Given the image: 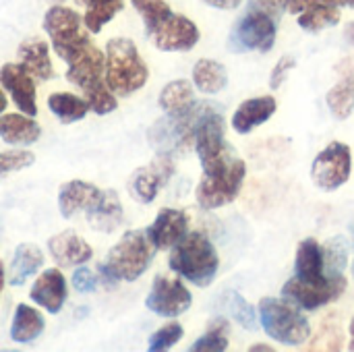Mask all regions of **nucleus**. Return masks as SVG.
<instances>
[{"label":"nucleus","instance_id":"nucleus-1","mask_svg":"<svg viewBox=\"0 0 354 352\" xmlns=\"http://www.w3.org/2000/svg\"><path fill=\"white\" fill-rule=\"evenodd\" d=\"M104 62L106 56L93 41H87L66 60V81H71L75 87L83 91L89 110H93L100 116L110 114L112 110H116L118 104L116 95L106 85Z\"/></svg>","mask_w":354,"mask_h":352},{"label":"nucleus","instance_id":"nucleus-2","mask_svg":"<svg viewBox=\"0 0 354 352\" xmlns=\"http://www.w3.org/2000/svg\"><path fill=\"white\" fill-rule=\"evenodd\" d=\"M156 251L158 249L153 247L145 230H127L120 241L110 249L106 261L97 266L100 282L114 286L120 280H139L149 270Z\"/></svg>","mask_w":354,"mask_h":352},{"label":"nucleus","instance_id":"nucleus-3","mask_svg":"<svg viewBox=\"0 0 354 352\" xmlns=\"http://www.w3.org/2000/svg\"><path fill=\"white\" fill-rule=\"evenodd\" d=\"M104 79L116 98H129L139 91L149 77L137 46L127 37H114L106 44Z\"/></svg>","mask_w":354,"mask_h":352},{"label":"nucleus","instance_id":"nucleus-4","mask_svg":"<svg viewBox=\"0 0 354 352\" xmlns=\"http://www.w3.org/2000/svg\"><path fill=\"white\" fill-rule=\"evenodd\" d=\"M170 270L191 284L205 288L216 280L220 259L203 232H187L170 251Z\"/></svg>","mask_w":354,"mask_h":352},{"label":"nucleus","instance_id":"nucleus-5","mask_svg":"<svg viewBox=\"0 0 354 352\" xmlns=\"http://www.w3.org/2000/svg\"><path fill=\"white\" fill-rule=\"evenodd\" d=\"M259 322L266 334L284 346H299L311 336L307 317L297 309L295 303H288V299H261Z\"/></svg>","mask_w":354,"mask_h":352},{"label":"nucleus","instance_id":"nucleus-6","mask_svg":"<svg viewBox=\"0 0 354 352\" xmlns=\"http://www.w3.org/2000/svg\"><path fill=\"white\" fill-rule=\"evenodd\" d=\"M209 106L212 104H205V102H199V104L193 102V106H189L187 110L176 112V114H166L164 118H160L147 131V139L151 147L158 154H168V156L185 149L193 141L197 122Z\"/></svg>","mask_w":354,"mask_h":352},{"label":"nucleus","instance_id":"nucleus-7","mask_svg":"<svg viewBox=\"0 0 354 352\" xmlns=\"http://www.w3.org/2000/svg\"><path fill=\"white\" fill-rule=\"evenodd\" d=\"M44 31L50 37L54 52L66 62L77 50H81L89 37V29L85 27L83 15L66 4H52L44 15Z\"/></svg>","mask_w":354,"mask_h":352},{"label":"nucleus","instance_id":"nucleus-8","mask_svg":"<svg viewBox=\"0 0 354 352\" xmlns=\"http://www.w3.org/2000/svg\"><path fill=\"white\" fill-rule=\"evenodd\" d=\"M245 174H247L245 162L234 154H230V158L218 170L205 174L203 180L197 185V193H195L197 203L203 210H218L222 205L232 203L241 193Z\"/></svg>","mask_w":354,"mask_h":352},{"label":"nucleus","instance_id":"nucleus-9","mask_svg":"<svg viewBox=\"0 0 354 352\" xmlns=\"http://www.w3.org/2000/svg\"><path fill=\"white\" fill-rule=\"evenodd\" d=\"M224 127L226 122L220 112V106H214V104L203 112V116L197 122L193 143H195L203 174L218 170L232 154L224 141Z\"/></svg>","mask_w":354,"mask_h":352},{"label":"nucleus","instance_id":"nucleus-10","mask_svg":"<svg viewBox=\"0 0 354 352\" xmlns=\"http://www.w3.org/2000/svg\"><path fill=\"white\" fill-rule=\"evenodd\" d=\"M276 33H278V21L276 19H272L266 12L247 8V12L236 21V25L230 31L228 50L236 52V54L253 52V50L268 52L274 48Z\"/></svg>","mask_w":354,"mask_h":352},{"label":"nucleus","instance_id":"nucleus-11","mask_svg":"<svg viewBox=\"0 0 354 352\" xmlns=\"http://www.w3.org/2000/svg\"><path fill=\"white\" fill-rule=\"evenodd\" d=\"M351 170H353L351 147L346 143L334 141L324 151H319L317 158L313 160L311 176L322 191H336L351 178Z\"/></svg>","mask_w":354,"mask_h":352},{"label":"nucleus","instance_id":"nucleus-12","mask_svg":"<svg viewBox=\"0 0 354 352\" xmlns=\"http://www.w3.org/2000/svg\"><path fill=\"white\" fill-rule=\"evenodd\" d=\"M344 290H346L344 274L330 276L322 284H307V282H303L299 278H290L282 288V297L288 299L290 303H295L301 309L315 311V309L336 301L338 297H342Z\"/></svg>","mask_w":354,"mask_h":352},{"label":"nucleus","instance_id":"nucleus-13","mask_svg":"<svg viewBox=\"0 0 354 352\" xmlns=\"http://www.w3.org/2000/svg\"><path fill=\"white\" fill-rule=\"evenodd\" d=\"M106 199V191L85 180H68L58 191V210L60 216L71 220L75 216H83L89 222L102 207Z\"/></svg>","mask_w":354,"mask_h":352},{"label":"nucleus","instance_id":"nucleus-14","mask_svg":"<svg viewBox=\"0 0 354 352\" xmlns=\"http://www.w3.org/2000/svg\"><path fill=\"white\" fill-rule=\"evenodd\" d=\"M193 305V297L178 278L158 276L145 299V307L160 317H178Z\"/></svg>","mask_w":354,"mask_h":352},{"label":"nucleus","instance_id":"nucleus-15","mask_svg":"<svg viewBox=\"0 0 354 352\" xmlns=\"http://www.w3.org/2000/svg\"><path fill=\"white\" fill-rule=\"evenodd\" d=\"M174 174V160L168 154H160L151 164L141 166L139 170L133 172L131 183H129V191L131 197L143 205L151 203L160 189L170 180V176Z\"/></svg>","mask_w":354,"mask_h":352},{"label":"nucleus","instance_id":"nucleus-16","mask_svg":"<svg viewBox=\"0 0 354 352\" xmlns=\"http://www.w3.org/2000/svg\"><path fill=\"white\" fill-rule=\"evenodd\" d=\"M149 37L162 52H189L197 46L201 33L189 17L172 12Z\"/></svg>","mask_w":354,"mask_h":352},{"label":"nucleus","instance_id":"nucleus-17","mask_svg":"<svg viewBox=\"0 0 354 352\" xmlns=\"http://www.w3.org/2000/svg\"><path fill=\"white\" fill-rule=\"evenodd\" d=\"M0 85L10 93L15 106L27 114H37V98H35V79L21 62H6L0 68Z\"/></svg>","mask_w":354,"mask_h":352},{"label":"nucleus","instance_id":"nucleus-18","mask_svg":"<svg viewBox=\"0 0 354 352\" xmlns=\"http://www.w3.org/2000/svg\"><path fill=\"white\" fill-rule=\"evenodd\" d=\"M66 293L68 290H66V280L62 272L58 268H50V270H44L41 276H37V280L31 286L29 299L41 309H46L48 313L56 315L66 303Z\"/></svg>","mask_w":354,"mask_h":352},{"label":"nucleus","instance_id":"nucleus-19","mask_svg":"<svg viewBox=\"0 0 354 352\" xmlns=\"http://www.w3.org/2000/svg\"><path fill=\"white\" fill-rule=\"evenodd\" d=\"M187 230H189L187 214L180 210L164 207V210H160L153 224L145 232H147L149 241L153 243V247L158 251H164V249H172L187 234Z\"/></svg>","mask_w":354,"mask_h":352},{"label":"nucleus","instance_id":"nucleus-20","mask_svg":"<svg viewBox=\"0 0 354 352\" xmlns=\"http://www.w3.org/2000/svg\"><path fill=\"white\" fill-rule=\"evenodd\" d=\"M48 251L60 268H77L93 257V249L73 230H64L48 241Z\"/></svg>","mask_w":354,"mask_h":352},{"label":"nucleus","instance_id":"nucleus-21","mask_svg":"<svg viewBox=\"0 0 354 352\" xmlns=\"http://www.w3.org/2000/svg\"><path fill=\"white\" fill-rule=\"evenodd\" d=\"M295 278H299L307 284H322L330 278L326 274V268H324L322 245L315 239H305L299 245L297 261H295Z\"/></svg>","mask_w":354,"mask_h":352},{"label":"nucleus","instance_id":"nucleus-22","mask_svg":"<svg viewBox=\"0 0 354 352\" xmlns=\"http://www.w3.org/2000/svg\"><path fill=\"white\" fill-rule=\"evenodd\" d=\"M19 62L29 71L35 81H48L54 75V66L50 60V48L41 37L25 39L17 50Z\"/></svg>","mask_w":354,"mask_h":352},{"label":"nucleus","instance_id":"nucleus-23","mask_svg":"<svg viewBox=\"0 0 354 352\" xmlns=\"http://www.w3.org/2000/svg\"><path fill=\"white\" fill-rule=\"evenodd\" d=\"M276 112V100L272 95H263V98H253L243 102L234 116H232V129L241 135L251 133L255 127L268 122Z\"/></svg>","mask_w":354,"mask_h":352},{"label":"nucleus","instance_id":"nucleus-24","mask_svg":"<svg viewBox=\"0 0 354 352\" xmlns=\"http://www.w3.org/2000/svg\"><path fill=\"white\" fill-rule=\"evenodd\" d=\"M41 135V127L27 114H2L0 116V139L15 147H27Z\"/></svg>","mask_w":354,"mask_h":352},{"label":"nucleus","instance_id":"nucleus-25","mask_svg":"<svg viewBox=\"0 0 354 352\" xmlns=\"http://www.w3.org/2000/svg\"><path fill=\"white\" fill-rule=\"evenodd\" d=\"M44 253L39 251V247L31 245V243H23L15 249V257L10 261L6 280L10 286H23L31 276H35L41 266H44Z\"/></svg>","mask_w":354,"mask_h":352},{"label":"nucleus","instance_id":"nucleus-26","mask_svg":"<svg viewBox=\"0 0 354 352\" xmlns=\"http://www.w3.org/2000/svg\"><path fill=\"white\" fill-rule=\"evenodd\" d=\"M46 328V322L41 317V313L25 303L17 305L15 315H12V324H10V338L17 344H31L33 340H37L41 336Z\"/></svg>","mask_w":354,"mask_h":352},{"label":"nucleus","instance_id":"nucleus-27","mask_svg":"<svg viewBox=\"0 0 354 352\" xmlns=\"http://www.w3.org/2000/svg\"><path fill=\"white\" fill-rule=\"evenodd\" d=\"M75 4L83 8V21L89 33H100L124 8V0H75Z\"/></svg>","mask_w":354,"mask_h":352},{"label":"nucleus","instance_id":"nucleus-28","mask_svg":"<svg viewBox=\"0 0 354 352\" xmlns=\"http://www.w3.org/2000/svg\"><path fill=\"white\" fill-rule=\"evenodd\" d=\"M193 83L201 93H220L228 83V73L224 64L212 58H201L193 66Z\"/></svg>","mask_w":354,"mask_h":352},{"label":"nucleus","instance_id":"nucleus-29","mask_svg":"<svg viewBox=\"0 0 354 352\" xmlns=\"http://www.w3.org/2000/svg\"><path fill=\"white\" fill-rule=\"evenodd\" d=\"M48 108H50V112L62 124L77 122V120L85 118L87 112H89V104L85 102V98H79V95H73V93H64V91L52 93L48 98Z\"/></svg>","mask_w":354,"mask_h":352},{"label":"nucleus","instance_id":"nucleus-30","mask_svg":"<svg viewBox=\"0 0 354 352\" xmlns=\"http://www.w3.org/2000/svg\"><path fill=\"white\" fill-rule=\"evenodd\" d=\"M340 8L326 4V2H315L313 6H309L307 10H303L299 15V25L309 31V33H317L322 29L334 27L340 23Z\"/></svg>","mask_w":354,"mask_h":352},{"label":"nucleus","instance_id":"nucleus-31","mask_svg":"<svg viewBox=\"0 0 354 352\" xmlns=\"http://www.w3.org/2000/svg\"><path fill=\"white\" fill-rule=\"evenodd\" d=\"M195 98H193V85L187 79H176L172 83H168L162 93H160V108L166 114H176L187 110L189 106H193Z\"/></svg>","mask_w":354,"mask_h":352},{"label":"nucleus","instance_id":"nucleus-32","mask_svg":"<svg viewBox=\"0 0 354 352\" xmlns=\"http://www.w3.org/2000/svg\"><path fill=\"white\" fill-rule=\"evenodd\" d=\"M328 108L340 120L348 118L354 110V75L344 77L338 85H334L326 95Z\"/></svg>","mask_w":354,"mask_h":352},{"label":"nucleus","instance_id":"nucleus-33","mask_svg":"<svg viewBox=\"0 0 354 352\" xmlns=\"http://www.w3.org/2000/svg\"><path fill=\"white\" fill-rule=\"evenodd\" d=\"M228 322L224 317H216L214 322H209L207 332L195 340V344L191 346L193 352H224L228 349Z\"/></svg>","mask_w":354,"mask_h":352},{"label":"nucleus","instance_id":"nucleus-34","mask_svg":"<svg viewBox=\"0 0 354 352\" xmlns=\"http://www.w3.org/2000/svg\"><path fill=\"white\" fill-rule=\"evenodd\" d=\"M131 4L143 19L147 35H151L172 15V8L166 0H131Z\"/></svg>","mask_w":354,"mask_h":352},{"label":"nucleus","instance_id":"nucleus-35","mask_svg":"<svg viewBox=\"0 0 354 352\" xmlns=\"http://www.w3.org/2000/svg\"><path fill=\"white\" fill-rule=\"evenodd\" d=\"M324 251V268L328 276H336V274H344V268L348 263V247L344 239H330L328 243H324L322 247Z\"/></svg>","mask_w":354,"mask_h":352},{"label":"nucleus","instance_id":"nucleus-36","mask_svg":"<svg viewBox=\"0 0 354 352\" xmlns=\"http://www.w3.org/2000/svg\"><path fill=\"white\" fill-rule=\"evenodd\" d=\"M224 307L226 311L245 328V330H255L257 328V315L255 309L239 295V293H226L224 295Z\"/></svg>","mask_w":354,"mask_h":352},{"label":"nucleus","instance_id":"nucleus-37","mask_svg":"<svg viewBox=\"0 0 354 352\" xmlns=\"http://www.w3.org/2000/svg\"><path fill=\"white\" fill-rule=\"evenodd\" d=\"M185 330L180 324L172 322V324H166L162 326L158 332H153L149 336V342H147V351L149 352H164L168 349H172L180 338H183Z\"/></svg>","mask_w":354,"mask_h":352},{"label":"nucleus","instance_id":"nucleus-38","mask_svg":"<svg viewBox=\"0 0 354 352\" xmlns=\"http://www.w3.org/2000/svg\"><path fill=\"white\" fill-rule=\"evenodd\" d=\"M33 162H35V156L27 149L0 151V174H8V172L29 168Z\"/></svg>","mask_w":354,"mask_h":352},{"label":"nucleus","instance_id":"nucleus-39","mask_svg":"<svg viewBox=\"0 0 354 352\" xmlns=\"http://www.w3.org/2000/svg\"><path fill=\"white\" fill-rule=\"evenodd\" d=\"M100 284V278L93 276V272L85 266H79L73 274V286L79 293H93Z\"/></svg>","mask_w":354,"mask_h":352},{"label":"nucleus","instance_id":"nucleus-40","mask_svg":"<svg viewBox=\"0 0 354 352\" xmlns=\"http://www.w3.org/2000/svg\"><path fill=\"white\" fill-rule=\"evenodd\" d=\"M249 8L266 12V15H270L276 21H280L282 12L286 10L284 8V0H249Z\"/></svg>","mask_w":354,"mask_h":352},{"label":"nucleus","instance_id":"nucleus-41","mask_svg":"<svg viewBox=\"0 0 354 352\" xmlns=\"http://www.w3.org/2000/svg\"><path fill=\"white\" fill-rule=\"evenodd\" d=\"M295 58L292 56H282L280 60H278V64L274 66V71H272V79H270V87L272 89H278L282 83H284V79H286V75H288V71L290 68H295Z\"/></svg>","mask_w":354,"mask_h":352},{"label":"nucleus","instance_id":"nucleus-42","mask_svg":"<svg viewBox=\"0 0 354 352\" xmlns=\"http://www.w3.org/2000/svg\"><path fill=\"white\" fill-rule=\"evenodd\" d=\"M315 2H319V0H284V8L292 15H301L303 10H307Z\"/></svg>","mask_w":354,"mask_h":352},{"label":"nucleus","instance_id":"nucleus-43","mask_svg":"<svg viewBox=\"0 0 354 352\" xmlns=\"http://www.w3.org/2000/svg\"><path fill=\"white\" fill-rule=\"evenodd\" d=\"M203 2L214 6V8H220V10H234L241 6L243 0H203Z\"/></svg>","mask_w":354,"mask_h":352},{"label":"nucleus","instance_id":"nucleus-44","mask_svg":"<svg viewBox=\"0 0 354 352\" xmlns=\"http://www.w3.org/2000/svg\"><path fill=\"white\" fill-rule=\"evenodd\" d=\"M319 2H326V4L338 6V8H342V6H351V8H354V0H319Z\"/></svg>","mask_w":354,"mask_h":352},{"label":"nucleus","instance_id":"nucleus-45","mask_svg":"<svg viewBox=\"0 0 354 352\" xmlns=\"http://www.w3.org/2000/svg\"><path fill=\"white\" fill-rule=\"evenodd\" d=\"M6 104H8V100H6L4 87L0 85V116H2V114H4V110H6Z\"/></svg>","mask_w":354,"mask_h":352},{"label":"nucleus","instance_id":"nucleus-46","mask_svg":"<svg viewBox=\"0 0 354 352\" xmlns=\"http://www.w3.org/2000/svg\"><path fill=\"white\" fill-rule=\"evenodd\" d=\"M344 35H346V39H348V41L354 46V21L353 23H348V27H346Z\"/></svg>","mask_w":354,"mask_h":352},{"label":"nucleus","instance_id":"nucleus-47","mask_svg":"<svg viewBox=\"0 0 354 352\" xmlns=\"http://www.w3.org/2000/svg\"><path fill=\"white\" fill-rule=\"evenodd\" d=\"M4 280H6V274H4V266L0 261V295H2V288H4Z\"/></svg>","mask_w":354,"mask_h":352},{"label":"nucleus","instance_id":"nucleus-48","mask_svg":"<svg viewBox=\"0 0 354 352\" xmlns=\"http://www.w3.org/2000/svg\"><path fill=\"white\" fill-rule=\"evenodd\" d=\"M257 351H272L270 346H263V344H255V346H251V352H257Z\"/></svg>","mask_w":354,"mask_h":352},{"label":"nucleus","instance_id":"nucleus-49","mask_svg":"<svg viewBox=\"0 0 354 352\" xmlns=\"http://www.w3.org/2000/svg\"><path fill=\"white\" fill-rule=\"evenodd\" d=\"M351 349L354 351V317L353 322H351Z\"/></svg>","mask_w":354,"mask_h":352},{"label":"nucleus","instance_id":"nucleus-50","mask_svg":"<svg viewBox=\"0 0 354 352\" xmlns=\"http://www.w3.org/2000/svg\"><path fill=\"white\" fill-rule=\"evenodd\" d=\"M50 4H64V0H48Z\"/></svg>","mask_w":354,"mask_h":352}]
</instances>
